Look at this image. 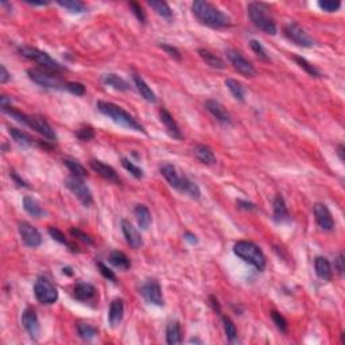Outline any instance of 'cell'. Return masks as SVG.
Wrapping results in <instances>:
<instances>
[{"mask_svg":"<svg viewBox=\"0 0 345 345\" xmlns=\"http://www.w3.org/2000/svg\"><path fill=\"white\" fill-rule=\"evenodd\" d=\"M70 233H72L74 237H77V239H80L81 241H84V243H87V244L93 243V241H92V239H91V236H88L87 233H84L83 231H80V229L72 228V229H70Z\"/></svg>","mask_w":345,"mask_h":345,"instance_id":"obj_51","label":"cell"},{"mask_svg":"<svg viewBox=\"0 0 345 345\" xmlns=\"http://www.w3.org/2000/svg\"><path fill=\"white\" fill-rule=\"evenodd\" d=\"M18 51L22 57L30 59V61H34L35 64L42 66L45 70H49V72L53 73L64 72L65 70V68L59 62L55 61L54 58H51L48 53H45V51L39 50V49L31 48V46H21V48H18Z\"/></svg>","mask_w":345,"mask_h":345,"instance_id":"obj_5","label":"cell"},{"mask_svg":"<svg viewBox=\"0 0 345 345\" xmlns=\"http://www.w3.org/2000/svg\"><path fill=\"white\" fill-rule=\"evenodd\" d=\"M11 177H12V179H14V181L16 182L19 186H23V188H29V185L26 184V181H23V179L21 178V177H19V175L16 174L15 171H11Z\"/></svg>","mask_w":345,"mask_h":345,"instance_id":"obj_55","label":"cell"},{"mask_svg":"<svg viewBox=\"0 0 345 345\" xmlns=\"http://www.w3.org/2000/svg\"><path fill=\"white\" fill-rule=\"evenodd\" d=\"M124 317V303L121 298H115L111 305H109L108 312V321L111 327L116 328Z\"/></svg>","mask_w":345,"mask_h":345,"instance_id":"obj_21","label":"cell"},{"mask_svg":"<svg viewBox=\"0 0 345 345\" xmlns=\"http://www.w3.org/2000/svg\"><path fill=\"white\" fill-rule=\"evenodd\" d=\"M65 186L80 200V202L83 204L84 207H91L92 204H93V197H92L91 190L85 185V182L83 181L81 177H77V175L73 174L69 175L65 179Z\"/></svg>","mask_w":345,"mask_h":345,"instance_id":"obj_8","label":"cell"},{"mask_svg":"<svg viewBox=\"0 0 345 345\" xmlns=\"http://www.w3.org/2000/svg\"><path fill=\"white\" fill-rule=\"evenodd\" d=\"M250 46H251V49H252V51H254L255 54L258 55L259 58L263 59V61H270V55L267 54V50L263 48V45L260 44L259 40L251 39Z\"/></svg>","mask_w":345,"mask_h":345,"instance_id":"obj_43","label":"cell"},{"mask_svg":"<svg viewBox=\"0 0 345 345\" xmlns=\"http://www.w3.org/2000/svg\"><path fill=\"white\" fill-rule=\"evenodd\" d=\"M135 217H136V221H138L139 227L142 229H147L151 222H153V217H151V213H150L149 208L143 205V204H139L136 205L134 209Z\"/></svg>","mask_w":345,"mask_h":345,"instance_id":"obj_28","label":"cell"},{"mask_svg":"<svg viewBox=\"0 0 345 345\" xmlns=\"http://www.w3.org/2000/svg\"><path fill=\"white\" fill-rule=\"evenodd\" d=\"M267 11L269 10L262 3H250L247 7L248 16H250L251 22L254 23L255 27L262 30L263 33L270 34V35H275L276 25L274 22V19L270 16V14Z\"/></svg>","mask_w":345,"mask_h":345,"instance_id":"obj_4","label":"cell"},{"mask_svg":"<svg viewBox=\"0 0 345 345\" xmlns=\"http://www.w3.org/2000/svg\"><path fill=\"white\" fill-rule=\"evenodd\" d=\"M205 108H207L208 112L211 113L214 119H217L218 121H221V123L224 124L232 123L231 115L228 113V111L222 107V104H220V103L213 100V98H209V100L205 102Z\"/></svg>","mask_w":345,"mask_h":345,"instance_id":"obj_18","label":"cell"},{"mask_svg":"<svg viewBox=\"0 0 345 345\" xmlns=\"http://www.w3.org/2000/svg\"><path fill=\"white\" fill-rule=\"evenodd\" d=\"M193 153L196 155V158L200 162H202L204 165H214L216 164V155L212 151V149L209 146L205 145H197L193 150Z\"/></svg>","mask_w":345,"mask_h":345,"instance_id":"obj_27","label":"cell"},{"mask_svg":"<svg viewBox=\"0 0 345 345\" xmlns=\"http://www.w3.org/2000/svg\"><path fill=\"white\" fill-rule=\"evenodd\" d=\"M57 3H58V6H61V7H64L65 10H68V11L76 12V14L84 12L87 10L85 3H83L80 0H58Z\"/></svg>","mask_w":345,"mask_h":345,"instance_id":"obj_39","label":"cell"},{"mask_svg":"<svg viewBox=\"0 0 345 345\" xmlns=\"http://www.w3.org/2000/svg\"><path fill=\"white\" fill-rule=\"evenodd\" d=\"M181 325L178 321H171L167 323L166 328V341L169 345L181 344L182 336H181Z\"/></svg>","mask_w":345,"mask_h":345,"instance_id":"obj_31","label":"cell"},{"mask_svg":"<svg viewBox=\"0 0 345 345\" xmlns=\"http://www.w3.org/2000/svg\"><path fill=\"white\" fill-rule=\"evenodd\" d=\"M22 323L31 338H36L39 334V321L33 308H27L22 314Z\"/></svg>","mask_w":345,"mask_h":345,"instance_id":"obj_16","label":"cell"},{"mask_svg":"<svg viewBox=\"0 0 345 345\" xmlns=\"http://www.w3.org/2000/svg\"><path fill=\"white\" fill-rule=\"evenodd\" d=\"M160 174L164 175L165 179L169 182V185H170L171 188L179 190L181 184H182V179H184V175L179 174L178 171H177V169H175L173 165L171 164L162 165V166H160Z\"/></svg>","mask_w":345,"mask_h":345,"instance_id":"obj_20","label":"cell"},{"mask_svg":"<svg viewBox=\"0 0 345 345\" xmlns=\"http://www.w3.org/2000/svg\"><path fill=\"white\" fill-rule=\"evenodd\" d=\"M109 262L111 265L115 266L116 269L123 270V271H127L130 267H131V262L130 259L127 258V255L121 252V251H112L109 254Z\"/></svg>","mask_w":345,"mask_h":345,"instance_id":"obj_32","label":"cell"},{"mask_svg":"<svg viewBox=\"0 0 345 345\" xmlns=\"http://www.w3.org/2000/svg\"><path fill=\"white\" fill-rule=\"evenodd\" d=\"M233 252L239 256L240 259H243L244 262L250 263L251 266H254L255 269L262 271L266 267V256L263 254V251L252 241H247V240H240L233 246Z\"/></svg>","mask_w":345,"mask_h":345,"instance_id":"obj_3","label":"cell"},{"mask_svg":"<svg viewBox=\"0 0 345 345\" xmlns=\"http://www.w3.org/2000/svg\"><path fill=\"white\" fill-rule=\"evenodd\" d=\"M103 83L106 84V85H108V87L113 88V89H116V91L120 92L130 91V84L124 80V78H121L120 76L115 74V73L104 74V76H103Z\"/></svg>","mask_w":345,"mask_h":345,"instance_id":"obj_26","label":"cell"},{"mask_svg":"<svg viewBox=\"0 0 345 345\" xmlns=\"http://www.w3.org/2000/svg\"><path fill=\"white\" fill-rule=\"evenodd\" d=\"M26 126L30 128H33L34 131H36L38 134L45 136L48 140H55V139H57V134H55L54 128L51 127L50 124H49L44 117L27 116Z\"/></svg>","mask_w":345,"mask_h":345,"instance_id":"obj_13","label":"cell"},{"mask_svg":"<svg viewBox=\"0 0 345 345\" xmlns=\"http://www.w3.org/2000/svg\"><path fill=\"white\" fill-rule=\"evenodd\" d=\"M211 303L213 305V309L217 310V313H220V305H218V302H217V299H216V298L211 297Z\"/></svg>","mask_w":345,"mask_h":345,"instance_id":"obj_59","label":"cell"},{"mask_svg":"<svg viewBox=\"0 0 345 345\" xmlns=\"http://www.w3.org/2000/svg\"><path fill=\"white\" fill-rule=\"evenodd\" d=\"M23 208H25V211L27 212L30 216H33V217L36 218L44 217L45 211L42 209V207H40L39 204L34 200L33 197L26 196L25 198H23Z\"/></svg>","mask_w":345,"mask_h":345,"instance_id":"obj_34","label":"cell"},{"mask_svg":"<svg viewBox=\"0 0 345 345\" xmlns=\"http://www.w3.org/2000/svg\"><path fill=\"white\" fill-rule=\"evenodd\" d=\"M198 54H200L201 58L205 61L207 65H209L213 69H226V62L222 61L218 55H216L214 53H212L211 50H208V49H200L198 50Z\"/></svg>","mask_w":345,"mask_h":345,"instance_id":"obj_29","label":"cell"},{"mask_svg":"<svg viewBox=\"0 0 345 345\" xmlns=\"http://www.w3.org/2000/svg\"><path fill=\"white\" fill-rule=\"evenodd\" d=\"M178 192L184 193V194H186V196L192 197V198H194V200H198V198L201 197V190H200V188H198V185L194 184L192 179L188 178L186 175H184V179H182L181 188H179Z\"/></svg>","mask_w":345,"mask_h":345,"instance_id":"obj_33","label":"cell"},{"mask_svg":"<svg viewBox=\"0 0 345 345\" xmlns=\"http://www.w3.org/2000/svg\"><path fill=\"white\" fill-rule=\"evenodd\" d=\"M10 78H11V76H10L8 70L6 69V66L0 65V83L6 84Z\"/></svg>","mask_w":345,"mask_h":345,"instance_id":"obj_53","label":"cell"},{"mask_svg":"<svg viewBox=\"0 0 345 345\" xmlns=\"http://www.w3.org/2000/svg\"><path fill=\"white\" fill-rule=\"evenodd\" d=\"M337 154H338V156H340V160H344V146L338 145Z\"/></svg>","mask_w":345,"mask_h":345,"instance_id":"obj_60","label":"cell"},{"mask_svg":"<svg viewBox=\"0 0 345 345\" xmlns=\"http://www.w3.org/2000/svg\"><path fill=\"white\" fill-rule=\"evenodd\" d=\"M318 7L325 12H336L338 8L341 7L340 2H333V0H320L318 2Z\"/></svg>","mask_w":345,"mask_h":345,"instance_id":"obj_46","label":"cell"},{"mask_svg":"<svg viewBox=\"0 0 345 345\" xmlns=\"http://www.w3.org/2000/svg\"><path fill=\"white\" fill-rule=\"evenodd\" d=\"M160 48L164 49L167 54L170 55V57H173L174 59H177V61H179V59H181V53L178 51V49L173 48V46H170V45H160Z\"/></svg>","mask_w":345,"mask_h":345,"instance_id":"obj_52","label":"cell"},{"mask_svg":"<svg viewBox=\"0 0 345 345\" xmlns=\"http://www.w3.org/2000/svg\"><path fill=\"white\" fill-rule=\"evenodd\" d=\"M8 132H10V135L12 136V139H14L15 142L18 143V145L33 146L34 143H38V145L42 146V147H49L48 143H45V142L42 143L40 140H38V139L31 138L29 134H26L25 131H22V130H18V128L10 127V128H8Z\"/></svg>","mask_w":345,"mask_h":345,"instance_id":"obj_23","label":"cell"},{"mask_svg":"<svg viewBox=\"0 0 345 345\" xmlns=\"http://www.w3.org/2000/svg\"><path fill=\"white\" fill-rule=\"evenodd\" d=\"M77 138L84 142H88L91 139L95 138V130L89 126H85V127H81L78 131H77Z\"/></svg>","mask_w":345,"mask_h":345,"instance_id":"obj_47","label":"cell"},{"mask_svg":"<svg viewBox=\"0 0 345 345\" xmlns=\"http://www.w3.org/2000/svg\"><path fill=\"white\" fill-rule=\"evenodd\" d=\"M66 91H69L70 93L76 96L85 95V87L80 83H68L66 84Z\"/></svg>","mask_w":345,"mask_h":345,"instance_id":"obj_48","label":"cell"},{"mask_svg":"<svg viewBox=\"0 0 345 345\" xmlns=\"http://www.w3.org/2000/svg\"><path fill=\"white\" fill-rule=\"evenodd\" d=\"M97 267H98V270H100V273H102V275L104 276L106 279L112 280V282H115V283H116V282H117L116 275H115V273H113L112 270L108 269V267H107V266L104 265V263H102V262L97 263Z\"/></svg>","mask_w":345,"mask_h":345,"instance_id":"obj_49","label":"cell"},{"mask_svg":"<svg viewBox=\"0 0 345 345\" xmlns=\"http://www.w3.org/2000/svg\"><path fill=\"white\" fill-rule=\"evenodd\" d=\"M285 35L294 42L298 46H302V48H313L314 46V40H313L312 36L306 33L305 30L302 29L301 26L295 22H289L285 26Z\"/></svg>","mask_w":345,"mask_h":345,"instance_id":"obj_9","label":"cell"},{"mask_svg":"<svg viewBox=\"0 0 345 345\" xmlns=\"http://www.w3.org/2000/svg\"><path fill=\"white\" fill-rule=\"evenodd\" d=\"M237 204H239V207L241 208H246V209H255V205L254 204L251 202H247V201H237Z\"/></svg>","mask_w":345,"mask_h":345,"instance_id":"obj_57","label":"cell"},{"mask_svg":"<svg viewBox=\"0 0 345 345\" xmlns=\"http://www.w3.org/2000/svg\"><path fill=\"white\" fill-rule=\"evenodd\" d=\"M314 217H316V221L318 224L321 229L323 231H332L334 227L333 217H332L331 211L328 209V207L322 202H317L314 205Z\"/></svg>","mask_w":345,"mask_h":345,"instance_id":"obj_14","label":"cell"},{"mask_svg":"<svg viewBox=\"0 0 345 345\" xmlns=\"http://www.w3.org/2000/svg\"><path fill=\"white\" fill-rule=\"evenodd\" d=\"M294 61L297 62L298 65H299V68H302V69L305 70V72L308 73L309 76L317 77V78H318V77H321L320 70L317 69L316 66H313L309 61H306L305 58H302V57H298V55H295Z\"/></svg>","mask_w":345,"mask_h":345,"instance_id":"obj_42","label":"cell"},{"mask_svg":"<svg viewBox=\"0 0 345 345\" xmlns=\"http://www.w3.org/2000/svg\"><path fill=\"white\" fill-rule=\"evenodd\" d=\"M185 239L189 240L190 243H197L196 235H193V233H190V232H186L185 233Z\"/></svg>","mask_w":345,"mask_h":345,"instance_id":"obj_58","label":"cell"},{"mask_svg":"<svg viewBox=\"0 0 345 345\" xmlns=\"http://www.w3.org/2000/svg\"><path fill=\"white\" fill-rule=\"evenodd\" d=\"M314 269H316L317 276L322 280L332 279V266L327 258L323 256H317L314 260Z\"/></svg>","mask_w":345,"mask_h":345,"instance_id":"obj_25","label":"cell"},{"mask_svg":"<svg viewBox=\"0 0 345 345\" xmlns=\"http://www.w3.org/2000/svg\"><path fill=\"white\" fill-rule=\"evenodd\" d=\"M227 57H228L229 62L232 64V66L237 72L244 77H254L256 74V70L252 66L248 59L244 58V55L237 50H233V49H229L227 50Z\"/></svg>","mask_w":345,"mask_h":345,"instance_id":"obj_11","label":"cell"},{"mask_svg":"<svg viewBox=\"0 0 345 345\" xmlns=\"http://www.w3.org/2000/svg\"><path fill=\"white\" fill-rule=\"evenodd\" d=\"M34 294L35 298L44 305H53L58 299V291L51 280L46 276H39L34 285Z\"/></svg>","mask_w":345,"mask_h":345,"instance_id":"obj_7","label":"cell"},{"mask_svg":"<svg viewBox=\"0 0 345 345\" xmlns=\"http://www.w3.org/2000/svg\"><path fill=\"white\" fill-rule=\"evenodd\" d=\"M140 293L146 301L155 306H164V295L159 282L156 279H147L140 287Z\"/></svg>","mask_w":345,"mask_h":345,"instance_id":"obj_10","label":"cell"},{"mask_svg":"<svg viewBox=\"0 0 345 345\" xmlns=\"http://www.w3.org/2000/svg\"><path fill=\"white\" fill-rule=\"evenodd\" d=\"M273 207H274V220H275L276 222H285L290 220L286 202H285L283 197L280 196V194H276L275 196Z\"/></svg>","mask_w":345,"mask_h":345,"instance_id":"obj_24","label":"cell"},{"mask_svg":"<svg viewBox=\"0 0 345 345\" xmlns=\"http://www.w3.org/2000/svg\"><path fill=\"white\" fill-rule=\"evenodd\" d=\"M25 2L27 4H31V6H48L50 3V2H42V0L40 2H38V0H25Z\"/></svg>","mask_w":345,"mask_h":345,"instance_id":"obj_56","label":"cell"},{"mask_svg":"<svg viewBox=\"0 0 345 345\" xmlns=\"http://www.w3.org/2000/svg\"><path fill=\"white\" fill-rule=\"evenodd\" d=\"M121 231H123L126 241H127V244L130 247L134 248V250L142 247L143 246L142 235H140V232H139L138 229L135 228L128 220H123V221H121Z\"/></svg>","mask_w":345,"mask_h":345,"instance_id":"obj_15","label":"cell"},{"mask_svg":"<svg viewBox=\"0 0 345 345\" xmlns=\"http://www.w3.org/2000/svg\"><path fill=\"white\" fill-rule=\"evenodd\" d=\"M30 80L38 84L40 87L48 88V89H66L68 81H64L55 73L42 69H29L27 70Z\"/></svg>","mask_w":345,"mask_h":345,"instance_id":"obj_6","label":"cell"},{"mask_svg":"<svg viewBox=\"0 0 345 345\" xmlns=\"http://www.w3.org/2000/svg\"><path fill=\"white\" fill-rule=\"evenodd\" d=\"M226 85L229 89V92L232 93L233 97L239 100V102H244V97H246V89L237 80H233V78H228L226 80Z\"/></svg>","mask_w":345,"mask_h":345,"instance_id":"obj_37","label":"cell"},{"mask_svg":"<svg viewBox=\"0 0 345 345\" xmlns=\"http://www.w3.org/2000/svg\"><path fill=\"white\" fill-rule=\"evenodd\" d=\"M49 235H50V236L53 237L54 240H57L58 243L66 246V247L69 248L70 251H73V252H76V251H77L76 246H74L73 243H70L69 240L66 239L65 233L62 232V231H59L58 228H55V227H50V228H49Z\"/></svg>","mask_w":345,"mask_h":345,"instance_id":"obj_40","label":"cell"},{"mask_svg":"<svg viewBox=\"0 0 345 345\" xmlns=\"http://www.w3.org/2000/svg\"><path fill=\"white\" fill-rule=\"evenodd\" d=\"M271 318H273V322L275 323V327L278 328L282 333H286L287 328H289L286 318L278 312H271Z\"/></svg>","mask_w":345,"mask_h":345,"instance_id":"obj_45","label":"cell"},{"mask_svg":"<svg viewBox=\"0 0 345 345\" xmlns=\"http://www.w3.org/2000/svg\"><path fill=\"white\" fill-rule=\"evenodd\" d=\"M134 83H135V87H136V89H138V92L140 93V96L145 98L146 102L153 103V104H154V103H156V95L154 93L153 89H151V88L147 85V83L143 80L142 77L134 76Z\"/></svg>","mask_w":345,"mask_h":345,"instance_id":"obj_30","label":"cell"},{"mask_svg":"<svg viewBox=\"0 0 345 345\" xmlns=\"http://www.w3.org/2000/svg\"><path fill=\"white\" fill-rule=\"evenodd\" d=\"M159 119L160 121L164 123L165 128H166V132L170 135L173 139H181L182 138V132L179 130L178 124L174 120V117L171 116V113L167 111V109L162 108L159 111Z\"/></svg>","mask_w":345,"mask_h":345,"instance_id":"obj_19","label":"cell"},{"mask_svg":"<svg viewBox=\"0 0 345 345\" xmlns=\"http://www.w3.org/2000/svg\"><path fill=\"white\" fill-rule=\"evenodd\" d=\"M334 265H336V269H337L338 273H340V274L344 273V269H345V267H344V255H342V254L338 255Z\"/></svg>","mask_w":345,"mask_h":345,"instance_id":"obj_54","label":"cell"},{"mask_svg":"<svg viewBox=\"0 0 345 345\" xmlns=\"http://www.w3.org/2000/svg\"><path fill=\"white\" fill-rule=\"evenodd\" d=\"M96 289L93 285L87 282H78L74 286V298L80 302H88L96 297Z\"/></svg>","mask_w":345,"mask_h":345,"instance_id":"obj_22","label":"cell"},{"mask_svg":"<svg viewBox=\"0 0 345 345\" xmlns=\"http://www.w3.org/2000/svg\"><path fill=\"white\" fill-rule=\"evenodd\" d=\"M64 273H68V274H69V275H72V271H70L69 267H68V269H64Z\"/></svg>","mask_w":345,"mask_h":345,"instance_id":"obj_61","label":"cell"},{"mask_svg":"<svg viewBox=\"0 0 345 345\" xmlns=\"http://www.w3.org/2000/svg\"><path fill=\"white\" fill-rule=\"evenodd\" d=\"M121 166L126 169L127 171H130L132 175H134L135 178H143V170L140 169V167H138L136 165H134L130 159H127V158H123L121 159Z\"/></svg>","mask_w":345,"mask_h":345,"instance_id":"obj_44","label":"cell"},{"mask_svg":"<svg viewBox=\"0 0 345 345\" xmlns=\"http://www.w3.org/2000/svg\"><path fill=\"white\" fill-rule=\"evenodd\" d=\"M193 15L200 21L202 25L209 26L212 29H226L232 25V21L226 12L218 10L209 2L205 0H196L192 4Z\"/></svg>","mask_w":345,"mask_h":345,"instance_id":"obj_1","label":"cell"},{"mask_svg":"<svg viewBox=\"0 0 345 345\" xmlns=\"http://www.w3.org/2000/svg\"><path fill=\"white\" fill-rule=\"evenodd\" d=\"M64 164H65V166L68 167V169H69V171L73 175H77V177H81V178L88 177L87 169H85L80 162H77V160L73 159H65L64 160Z\"/></svg>","mask_w":345,"mask_h":345,"instance_id":"obj_41","label":"cell"},{"mask_svg":"<svg viewBox=\"0 0 345 345\" xmlns=\"http://www.w3.org/2000/svg\"><path fill=\"white\" fill-rule=\"evenodd\" d=\"M19 235L27 247L36 248L42 244V236H40L39 231L31 226L30 222L23 221L19 224Z\"/></svg>","mask_w":345,"mask_h":345,"instance_id":"obj_12","label":"cell"},{"mask_svg":"<svg viewBox=\"0 0 345 345\" xmlns=\"http://www.w3.org/2000/svg\"><path fill=\"white\" fill-rule=\"evenodd\" d=\"M222 325H224V332H226V336L228 338L229 342H237L239 341V336H237V329L235 327L233 321L229 318V317H222Z\"/></svg>","mask_w":345,"mask_h":345,"instance_id":"obj_38","label":"cell"},{"mask_svg":"<svg viewBox=\"0 0 345 345\" xmlns=\"http://www.w3.org/2000/svg\"><path fill=\"white\" fill-rule=\"evenodd\" d=\"M130 7L132 8V12H134L135 16L138 18L139 22L146 23L147 18H146V14H145V11H143V8L140 7L138 3H130Z\"/></svg>","mask_w":345,"mask_h":345,"instance_id":"obj_50","label":"cell"},{"mask_svg":"<svg viewBox=\"0 0 345 345\" xmlns=\"http://www.w3.org/2000/svg\"><path fill=\"white\" fill-rule=\"evenodd\" d=\"M77 332H78V336H80L83 340H85V341L93 340V338L97 336V329H96L93 325L87 322L77 323Z\"/></svg>","mask_w":345,"mask_h":345,"instance_id":"obj_36","label":"cell"},{"mask_svg":"<svg viewBox=\"0 0 345 345\" xmlns=\"http://www.w3.org/2000/svg\"><path fill=\"white\" fill-rule=\"evenodd\" d=\"M89 165H91L92 170L96 171L98 175H102L104 179L112 182V184H120L119 175H117V173L115 171L113 167L108 166V165H106L104 162L97 159H92L91 162H89Z\"/></svg>","mask_w":345,"mask_h":345,"instance_id":"obj_17","label":"cell"},{"mask_svg":"<svg viewBox=\"0 0 345 345\" xmlns=\"http://www.w3.org/2000/svg\"><path fill=\"white\" fill-rule=\"evenodd\" d=\"M97 109L104 116L109 117L113 123H116L117 126H121L124 128L132 130V131L146 132L145 127L139 123L138 120L135 119L132 115H130L126 109L113 104V103L100 100V102H97Z\"/></svg>","mask_w":345,"mask_h":345,"instance_id":"obj_2","label":"cell"},{"mask_svg":"<svg viewBox=\"0 0 345 345\" xmlns=\"http://www.w3.org/2000/svg\"><path fill=\"white\" fill-rule=\"evenodd\" d=\"M149 6L153 8L156 14L160 15L162 18L165 19L173 18V10H171L170 6H169L166 2H162V0H150Z\"/></svg>","mask_w":345,"mask_h":345,"instance_id":"obj_35","label":"cell"}]
</instances>
